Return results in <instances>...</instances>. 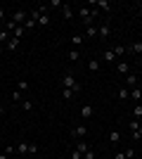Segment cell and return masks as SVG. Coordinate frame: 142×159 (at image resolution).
I'll use <instances>...</instances> for the list:
<instances>
[{
  "label": "cell",
  "mask_w": 142,
  "mask_h": 159,
  "mask_svg": "<svg viewBox=\"0 0 142 159\" xmlns=\"http://www.w3.org/2000/svg\"><path fill=\"white\" fill-rule=\"evenodd\" d=\"M14 152H17V147H14V145H7V147H5V154H7V157H10V154H14Z\"/></svg>",
  "instance_id": "37"
},
{
  "label": "cell",
  "mask_w": 142,
  "mask_h": 159,
  "mask_svg": "<svg viewBox=\"0 0 142 159\" xmlns=\"http://www.w3.org/2000/svg\"><path fill=\"white\" fill-rule=\"evenodd\" d=\"M133 140H142V126L137 131H133Z\"/></svg>",
  "instance_id": "35"
},
{
  "label": "cell",
  "mask_w": 142,
  "mask_h": 159,
  "mask_svg": "<svg viewBox=\"0 0 142 159\" xmlns=\"http://www.w3.org/2000/svg\"><path fill=\"white\" fill-rule=\"evenodd\" d=\"M116 71H118V74H126V76H128V74H130V66L126 64V62H116Z\"/></svg>",
  "instance_id": "18"
},
{
  "label": "cell",
  "mask_w": 142,
  "mask_h": 159,
  "mask_svg": "<svg viewBox=\"0 0 142 159\" xmlns=\"http://www.w3.org/2000/svg\"><path fill=\"white\" fill-rule=\"evenodd\" d=\"M123 154H126V159H133V157H135V150H133V147H128Z\"/></svg>",
  "instance_id": "36"
},
{
  "label": "cell",
  "mask_w": 142,
  "mask_h": 159,
  "mask_svg": "<svg viewBox=\"0 0 142 159\" xmlns=\"http://www.w3.org/2000/svg\"><path fill=\"white\" fill-rule=\"evenodd\" d=\"M26 19H28V12H26V10H17V12L12 14V21L17 24V26H24Z\"/></svg>",
  "instance_id": "5"
},
{
  "label": "cell",
  "mask_w": 142,
  "mask_h": 159,
  "mask_svg": "<svg viewBox=\"0 0 142 159\" xmlns=\"http://www.w3.org/2000/svg\"><path fill=\"white\" fill-rule=\"evenodd\" d=\"M12 38V31H7V29H2V31H0V43H2V45H7V40Z\"/></svg>",
  "instance_id": "20"
},
{
  "label": "cell",
  "mask_w": 142,
  "mask_h": 159,
  "mask_svg": "<svg viewBox=\"0 0 142 159\" xmlns=\"http://www.w3.org/2000/svg\"><path fill=\"white\" fill-rule=\"evenodd\" d=\"M130 100L133 102H142V88H133L130 90Z\"/></svg>",
  "instance_id": "13"
},
{
  "label": "cell",
  "mask_w": 142,
  "mask_h": 159,
  "mask_svg": "<svg viewBox=\"0 0 142 159\" xmlns=\"http://www.w3.org/2000/svg\"><path fill=\"white\" fill-rule=\"evenodd\" d=\"M109 143H111V145H118V143H121V131H111L109 133Z\"/></svg>",
  "instance_id": "14"
},
{
  "label": "cell",
  "mask_w": 142,
  "mask_h": 159,
  "mask_svg": "<svg viewBox=\"0 0 142 159\" xmlns=\"http://www.w3.org/2000/svg\"><path fill=\"white\" fill-rule=\"evenodd\" d=\"M2 114H5V107L0 105V119H2Z\"/></svg>",
  "instance_id": "42"
},
{
  "label": "cell",
  "mask_w": 142,
  "mask_h": 159,
  "mask_svg": "<svg viewBox=\"0 0 142 159\" xmlns=\"http://www.w3.org/2000/svg\"><path fill=\"white\" fill-rule=\"evenodd\" d=\"M24 33H26V29H24V26H14L12 36H14V38H21V36H24Z\"/></svg>",
  "instance_id": "25"
},
{
  "label": "cell",
  "mask_w": 142,
  "mask_h": 159,
  "mask_svg": "<svg viewBox=\"0 0 142 159\" xmlns=\"http://www.w3.org/2000/svg\"><path fill=\"white\" fill-rule=\"evenodd\" d=\"M85 36H88V38H95V36H97V26H88L85 29Z\"/></svg>",
  "instance_id": "31"
},
{
  "label": "cell",
  "mask_w": 142,
  "mask_h": 159,
  "mask_svg": "<svg viewBox=\"0 0 142 159\" xmlns=\"http://www.w3.org/2000/svg\"><path fill=\"white\" fill-rule=\"evenodd\" d=\"M2 50H5V48H2V45H0V57H2Z\"/></svg>",
  "instance_id": "45"
},
{
  "label": "cell",
  "mask_w": 142,
  "mask_h": 159,
  "mask_svg": "<svg viewBox=\"0 0 142 159\" xmlns=\"http://www.w3.org/2000/svg\"><path fill=\"white\" fill-rule=\"evenodd\" d=\"M38 150H41V147L36 145V143H26V140H19V143H17V154H19V157H26V154H36Z\"/></svg>",
  "instance_id": "1"
},
{
  "label": "cell",
  "mask_w": 142,
  "mask_h": 159,
  "mask_svg": "<svg viewBox=\"0 0 142 159\" xmlns=\"http://www.w3.org/2000/svg\"><path fill=\"white\" fill-rule=\"evenodd\" d=\"M88 66H90V71H100V66H102V64H100V60H90Z\"/></svg>",
  "instance_id": "27"
},
{
  "label": "cell",
  "mask_w": 142,
  "mask_h": 159,
  "mask_svg": "<svg viewBox=\"0 0 142 159\" xmlns=\"http://www.w3.org/2000/svg\"><path fill=\"white\" fill-rule=\"evenodd\" d=\"M133 119L142 121V102H135V107H133Z\"/></svg>",
  "instance_id": "15"
},
{
  "label": "cell",
  "mask_w": 142,
  "mask_h": 159,
  "mask_svg": "<svg viewBox=\"0 0 142 159\" xmlns=\"http://www.w3.org/2000/svg\"><path fill=\"white\" fill-rule=\"evenodd\" d=\"M90 5L100 7V10H104V12H109V2L107 0H90Z\"/></svg>",
  "instance_id": "16"
},
{
  "label": "cell",
  "mask_w": 142,
  "mask_h": 159,
  "mask_svg": "<svg viewBox=\"0 0 142 159\" xmlns=\"http://www.w3.org/2000/svg\"><path fill=\"white\" fill-rule=\"evenodd\" d=\"M59 86L67 88V90H74V93H81V86L76 83V79L71 76V74H64V76H62V79H59Z\"/></svg>",
  "instance_id": "2"
},
{
  "label": "cell",
  "mask_w": 142,
  "mask_h": 159,
  "mask_svg": "<svg viewBox=\"0 0 142 159\" xmlns=\"http://www.w3.org/2000/svg\"><path fill=\"white\" fill-rule=\"evenodd\" d=\"M74 150H78L81 154H85V152L90 150V145L85 143V140H76V147H74Z\"/></svg>",
  "instance_id": "11"
},
{
  "label": "cell",
  "mask_w": 142,
  "mask_h": 159,
  "mask_svg": "<svg viewBox=\"0 0 142 159\" xmlns=\"http://www.w3.org/2000/svg\"><path fill=\"white\" fill-rule=\"evenodd\" d=\"M78 60H81V50L71 48V50H69V62H78Z\"/></svg>",
  "instance_id": "19"
},
{
  "label": "cell",
  "mask_w": 142,
  "mask_h": 159,
  "mask_svg": "<svg viewBox=\"0 0 142 159\" xmlns=\"http://www.w3.org/2000/svg\"><path fill=\"white\" fill-rule=\"evenodd\" d=\"M97 36H100L102 40H107L109 36H111V29H109V24H102V26H97Z\"/></svg>",
  "instance_id": "6"
},
{
  "label": "cell",
  "mask_w": 142,
  "mask_h": 159,
  "mask_svg": "<svg viewBox=\"0 0 142 159\" xmlns=\"http://www.w3.org/2000/svg\"><path fill=\"white\" fill-rule=\"evenodd\" d=\"M126 83H128V86H126V88H128V90H133V88H137V76H135V74H128V79H126Z\"/></svg>",
  "instance_id": "12"
},
{
  "label": "cell",
  "mask_w": 142,
  "mask_h": 159,
  "mask_svg": "<svg viewBox=\"0 0 142 159\" xmlns=\"http://www.w3.org/2000/svg\"><path fill=\"white\" fill-rule=\"evenodd\" d=\"M137 12H140V17H142V5H137Z\"/></svg>",
  "instance_id": "44"
},
{
  "label": "cell",
  "mask_w": 142,
  "mask_h": 159,
  "mask_svg": "<svg viewBox=\"0 0 142 159\" xmlns=\"http://www.w3.org/2000/svg\"><path fill=\"white\" fill-rule=\"evenodd\" d=\"M21 109H24V112H31V109H33V102H31V100H24V102H21Z\"/></svg>",
  "instance_id": "30"
},
{
  "label": "cell",
  "mask_w": 142,
  "mask_h": 159,
  "mask_svg": "<svg viewBox=\"0 0 142 159\" xmlns=\"http://www.w3.org/2000/svg\"><path fill=\"white\" fill-rule=\"evenodd\" d=\"M36 26H38V21H36V19H31V17H28V19H26V24H24V29H26V31H31V29H36Z\"/></svg>",
  "instance_id": "26"
},
{
  "label": "cell",
  "mask_w": 142,
  "mask_h": 159,
  "mask_svg": "<svg viewBox=\"0 0 142 159\" xmlns=\"http://www.w3.org/2000/svg\"><path fill=\"white\" fill-rule=\"evenodd\" d=\"M17 90H21V93H26V90H28V81H26V79H21L19 83H17Z\"/></svg>",
  "instance_id": "24"
},
{
  "label": "cell",
  "mask_w": 142,
  "mask_h": 159,
  "mask_svg": "<svg viewBox=\"0 0 142 159\" xmlns=\"http://www.w3.org/2000/svg\"><path fill=\"white\" fill-rule=\"evenodd\" d=\"M93 114H95L93 105H83V107H81V119H90Z\"/></svg>",
  "instance_id": "9"
},
{
  "label": "cell",
  "mask_w": 142,
  "mask_h": 159,
  "mask_svg": "<svg viewBox=\"0 0 142 159\" xmlns=\"http://www.w3.org/2000/svg\"><path fill=\"white\" fill-rule=\"evenodd\" d=\"M102 60L104 62H109V64H116V55H114V50H104V52H102Z\"/></svg>",
  "instance_id": "8"
},
{
  "label": "cell",
  "mask_w": 142,
  "mask_h": 159,
  "mask_svg": "<svg viewBox=\"0 0 142 159\" xmlns=\"http://www.w3.org/2000/svg\"><path fill=\"white\" fill-rule=\"evenodd\" d=\"M140 126H142V124H140V121H137V119L128 121V128H130V131H137V128H140Z\"/></svg>",
  "instance_id": "33"
},
{
  "label": "cell",
  "mask_w": 142,
  "mask_h": 159,
  "mask_svg": "<svg viewBox=\"0 0 142 159\" xmlns=\"http://www.w3.org/2000/svg\"><path fill=\"white\" fill-rule=\"evenodd\" d=\"M0 143H2V135H0Z\"/></svg>",
  "instance_id": "46"
},
{
  "label": "cell",
  "mask_w": 142,
  "mask_h": 159,
  "mask_svg": "<svg viewBox=\"0 0 142 159\" xmlns=\"http://www.w3.org/2000/svg\"><path fill=\"white\" fill-rule=\"evenodd\" d=\"M116 95H118V100H128L130 98V90L123 86V88H118V93H116Z\"/></svg>",
  "instance_id": "21"
},
{
  "label": "cell",
  "mask_w": 142,
  "mask_h": 159,
  "mask_svg": "<svg viewBox=\"0 0 142 159\" xmlns=\"http://www.w3.org/2000/svg\"><path fill=\"white\" fill-rule=\"evenodd\" d=\"M126 50H128L130 55H142V40H135V43H130Z\"/></svg>",
  "instance_id": "7"
},
{
  "label": "cell",
  "mask_w": 142,
  "mask_h": 159,
  "mask_svg": "<svg viewBox=\"0 0 142 159\" xmlns=\"http://www.w3.org/2000/svg\"><path fill=\"white\" fill-rule=\"evenodd\" d=\"M50 7H59V10H62V7H64V2H62V0H52V2H50Z\"/></svg>",
  "instance_id": "38"
},
{
  "label": "cell",
  "mask_w": 142,
  "mask_h": 159,
  "mask_svg": "<svg viewBox=\"0 0 142 159\" xmlns=\"http://www.w3.org/2000/svg\"><path fill=\"white\" fill-rule=\"evenodd\" d=\"M74 90H67V88H62V98H64V100H71V98H74Z\"/></svg>",
  "instance_id": "32"
},
{
  "label": "cell",
  "mask_w": 142,
  "mask_h": 159,
  "mask_svg": "<svg viewBox=\"0 0 142 159\" xmlns=\"http://www.w3.org/2000/svg\"><path fill=\"white\" fill-rule=\"evenodd\" d=\"M85 135H88V126L85 124H78V126L71 128V140H83Z\"/></svg>",
  "instance_id": "4"
},
{
  "label": "cell",
  "mask_w": 142,
  "mask_h": 159,
  "mask_svg": "<svg viewBox=\"0 0 142 159\" xmlns=\"http://www.w3.org/2000/svg\"><path fill=\"white\" fill-rule=\"evenodd\" d=\"M71 45L78 50V45H83V36H78V33H76V36H71Z\"/></svg>",
  "instance_id": "22"
},
{
  "label": "cell",
  "mask_w": 142,
  "mask_h": 159,
  "mask_svg": "<svg viewBox=\"0 0 142 159\" xmlns=\"http://www.w3.org/2000/svg\"><path fill=\"white\" fill-rule=\"evenodd\" d=\"M0 19H5V10L2 7H0Z\"/></svg>",
  "instance_id": "41"
},
{
  "label": "cell",
  "mask_w": 142,
  "mask_h": 159,
  "mask_svg": "<svg viewBox=\"0 0 142 159\" xmlns=\"http://www.w3.org/2000/svg\"><path fill=\"white\" fill-rule=\"evenodd\" d=\"M50 24V14H41V19H38V26H47Z\"/></svg>",
  "instance_id": "29"
},
{
  "label": "cell",
  "mask_w": 142,
  "mask_h": 159,
  "mask_svg": "<svg viewBox=\"0 0 142 159\" xmlns=\"http://www.w3.org/2000/svg\"><path fill=\"white\" fill-rule=\"evenodd\" d=\"M17 45H19V38H14V36H12V38L7 40V45H2V48H5V50H10V52H12V50H17Z\"/></svg>",
  "instance_id": "17"
},
{
  "label": "cell",
  "mask_w": 142,
  "mask_h": 159,
  "mask_svg": "<svg viewBox=\"0 0 142 159\" xmlns=\"http://www.w3.org/2000/svg\"><path fill=\"white\" fill-rule=\"evenodd\" d=\"M12 100H14V102H24V93L14 88V93H12Z\"/></svg>",
  "instance_id": "28"
},
{
  "label": "cell",
  "mask_w": 142,
  "mask_h": 159,
  "mask_svg": "<svg viewBox=\"0 0 142 159\" xmlns=\"http://www.w3.org/2000/svg\"><path fill=\"white\" fill-rule=\"evenodd\" d=\"M83 159H97V157H95V150H93V147H90V150H88V152H85V154H83Z\"/></svg>",
  "instance_id": "34"
},
{
  "label": "cell",
  "mask_w": 142,
  "mask_h": 159,
  "mask_svg": "<svg viewBox=\"0 0 142 159\" xmlns=\"http://www.w3.org/2000/svg\"><path fill=\"white\" fill-rule=\"evenodd\" d=\"M71 159H83V154L78 152V150H74V152H71Z\"/></svg>",
  "instance_id": "39"
},
{
  "label": "cell",
  "mask_w": 142,
  "mask_h": 159,
  "mask_svg": "<svg viewBox=\"0 0 142 159\" xmlns=\"http://www.w3.org/2000/svg\"><path fill=\"white\" fill-rule=\"evenodd\" d=\"M111 50H114V55H116V60H118V57H121V55H126V45H114V48H111Z\"/></svg>",
  "instance_id": "23"
},
{
  "label": "cell",
  "mask_w": 142,
  "mask_h": 159,
  "mask_svg": "<svg viewBox=\"0 0 142 159\" xmlns=\"http://www.w3.org/2000/svg\"><path fill=\"white\" fill-rule=\"evenodd\" d=\"M78 14H81L83 26H85V29H88V26H93L95 17H97V12H95V10H88V7H81V10H78Z\"/></svg>",
  "instance_id": "3"
},
{
  "label": "cell",
  "mask_w": 142,
  "mask_h": 159,
  "mask_svg": "<svg viewBox=\"0 0 142 159\" xmlns=\"http://www.w3.org/2000/svg\"><path fill=\"white\" fill-rule=\"evenodd\" d=\"M0 159H10V157H7V154H5V152H2V154H0Z\"/></svg>",
  "instance_id": "43"
},
{
  "label": "cell",
  "mask_w": 142,
  "mask_h": 159,
  "mask_svg": "<svg viewBox=\"0 0 142 159\" xmlns=\"http://www.w3.org/2000/svg\"><path fill=\"white\" fill-rule=\"evenodd\" d=\"M62 17H64L67 21H71V17H74V10H71V5H67V2H64V7H62Z\"/></svg>",
  "instance_id": "10"
},
{
  "label": "cell",
  "mask_w": 142,
  "mask_h": 159,
  "mask_svg": "<svg viewBox=\"0 0 142 159\" xmlns=\"http://www.w3.org/2000/svg\"><path fill=\"white\" fill-rule=\"evenodd\" d=\"M114 159H126V154H123V152H116V154H114Z\"/></svg>",
  "instance_id": "40"
}]
</instances>
